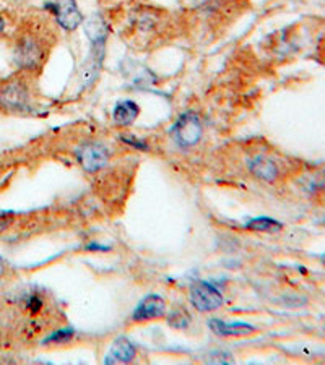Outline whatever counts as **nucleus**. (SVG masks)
<instances>
[{
	"instance_id": "f257e3e1",
	"label": "nucleus",
	"mask_w": 325,
	"mask_h": 365,
	"mask_svg": "<svg viewBox=\"0 0 325 365\" xmlns=\"http://www.w3.org/2000/svg\"><path fill=\"white\" fill-rule=\"evenodd\" d=\"M13 57L15 64H17L20 69L33 72V70L39 69L41 65L44 64L46 57H48V49H46L44 43L38 36L28 33L23 34V36L17 41Z\"/></svg>"
},
{
	"instance_id": "f03ea898",
	"label": "nucleus",
	"mask_w": 325,
	"mask_h": 365,
	"mask_svg": "<svg viewBox=\"0 0 325 365\" xmlns=\"http://www.w3.org/2000/svg\"><path fill=\"white\" fill-rule=\"evenodd\" d=\"M0 108L22 113L29 108V90L22 80H10L0 86Z\"/></svg>"
},
{
	"instance_id": "7ed1b4c3",
	"label": "nucleus",
	"mask_w": 325,
	"mask_h": 365,
	"mask_svg": "<svg viewBox=\"0 0 325 365\" xmlns=\"http://www.w3.org/2000/svg\"><path fill=\"white\" fill-rule=\"evenodd\" d=\"M172 135H174L177 145L182 146V148H191V146L199 143L203 135V127L199 115L195 113L182 114L172 127Z\"/></svg>"
},
{
	"instance_id": "20e7f679",
	"label": "nucleus",
	"mask_w": 325,
	"mask_h": 365,
	"mask_svg": "<svg viewBox=\"0 0 325 365\" xmlns=\"http://www.w3.org/2000/svg\"><path fill=\"white\" fill-rule=\"evenodd\" d=\"M75 155H77L80 166L88 174L99 172L103 167H106L111 158L109 150L103 143H98V141H88V143L78 146Z\"/></svg>"
},
{
	"instance_id": "39448f33",
	"label": "nucleus",
	"mask_w": 325,
	"mask_h": 365,
	"mask_svg": "<svg viewBox=\"0 0 325 365\" xmlns=\"http://www.w3.org/2000/svg\"><path fill=\"white\" fill-rule=\"evenodd\" d=\"M191 303L199 312H213L223 306V296L210 282L200 281L191 286Z\"/></svg>"
},
{
	"instance_id": "423d86ee",
	"label": "nucleus",
	"mask_w": 325,
	"mask_h": 365,
	"mask_svg": "<svg viewBox=\"0 0 325 365\" xmlns=\"http://www.w3.org/2000/svg\"><path fill=\"white\" fill-rule=\"evenodd\" d=\"M50 10L65 31H74L83 23V15L75 0H55L54 5H50Z\"/></svg>"
},
{
	"instance_id": "0eeeda50",
	"label": "nucleus",
	"mask_w": 325,
	"mask_h": 365,
	"mask_svg": "<svg viewBox=\"0 0 325 365\" xmlns=\"http://www.w3.org/2000/svg\"><path fill=\"white\" fill-rule=\"evenodd\" d=\"M247 169L262 182H275L280 177V166L268 155H254L247 159Z\"/></svg>"
},
{
	"instance_id": "6e6552de",
	"label": "nucleus",
	"mask_w": 325,
	"mask_h": 365,
	"mask_svg": "<svg viewBox=\"0 0 325 365\" xmlns=\"http://www.w3.org/2000/svg\"><path fill=\"white\" fill-rule=\"evenodd\" d=\"M166 315V302L165 299L158 294H150L145 299H141L139 306L135 307L134 313H132V320L134 322H150L158 320V318Z\"/></svg>"
},
{
	"instance_id": "1a4fd4ad",
	"label": "nucleus",
	"mask_w": 325,
	"mask_h": 365,
	"mask_svg": "<svg viewBox=\"0 0 325 365\" xmlns=\"http://www.w3.org/2000/svg\"><path fill=\"white\" fill-rule=\"evenodd\" d=\"M208 327H210L212 331L220 338H240L257 331L256 327H252V324L249 323H228L218 320V318H213V320L208 322Z\"/></svg>"
},
{
	"instance_id": "9d476101",
	"label": "nucleus",
	"mask_w": 325,
	"mask_h": 365,
	"mask_svg": "<svg viewBox=\"0 0 325 365\" xmlns=\"http://www.w3.org/2000/svg\"><path fill=\"white\" fill-rule=\"evenodd\" d=\"M137 349L130 339L120 336L116 339L111 346L108 356L104 359V364H129L135 359Z\"/></svg>"
},
{
	"instance_id": "9b49d317",
	"label": "nucleus",
	"mask_w": 325,
	"mask_h": 365,
	"mask_svg": "<svg viewBox=\"0 0 325 365\" xmlns=\"http://www.w3.org/2000/svg\"><path fill=\"white\" fill-rule=\"evenodd\" d=\"M139 114H140L139 104L134 103V101H120V103L114 106L113 120L116 125L127 127L134 124L135 119L139 117Z\"/></svg>"
},
{
	"instance_id": "f8f14e48",
	"label": "nucleus",
	"mask_w": 325,
	"mask_h": 365,
	"mask_svg": "<svg viewBox=\"0 0 325 365\" xmlns=\"http://www.w3.org/2000/svg\"><path fill=\"white\" fill-rule=\"evenodd\" d=\"M85 33L91 45H104L106 38H108V27H106L103 18L98 17V15H93L85 24Z\"/></svg>"
},
{
	"instance_id": "ddd939ff",
	"label": "nucleus",
	"mask_w": 325,
	"mask_h": 365,
	"mask_svg": "<svg viewBox=\"0 0 325 365\" xmlns=\"http://www.w3.org/2000/svg\"><path fill=\"white\" fill-rule=\"evenodd\" d=\"M247 229L257 232H278L283 229V226L272 217H257V220L247 222Z\"/></svg>"
},
{
	"instance_id": "4468645a",
	"label": "nucleus",
	"mask_w": 325,
	"mask_h": 365,
	"mask_svg": "<svg viewBox=\"0 0 325 365\" xmlns=\"http://www.w3.org/2000/svg\"><path fill=\"white\" fill-rule=\"evenodd\" d=\"M167 323L176 329H186L189 328V324L192 323V317L186 308H174V310L170 312V315H167Z\"/></svg>"
},
{
	"instance_id": "2eb2a0df",
	"label": "nucleus",
	"mask_w": 325,
	"mask_h": 365,
	"mask_svg": "<svg viewBox=\"0 0 325 365\" xmlns=\"http://www.w3.org/2000/svg\"><path fill=\"white\" fill-rule=\"evenodd\" d=\"M74 329H62V331H57L55 334H53L48 341L46 343H65V341H70V339L74 338Z\"/></svg>"
},
{
	"instance_id": "dca6fc26",
	"label": "nucleus",
	"mask_w": 325,
	"mask_h": 365,
	"mask_svg": "<svg viewBox=\"0 0 325 365\" xmlns=\"http://www.w3.org/2000/svg\"><path fill=\"white\" fill-rule=\"evenodd\" d=\"M27 307H28V310L32 312V313H38L41 308H43V301H41L39 297L33 296V297H29Z\"/></svg>"
},
{
	"instance_id": "f3484780",
	"label": "nucleus",
	"mask_w": 325,
	"mask_h": 365,
	"mask_svg": "<svg viewBox=\"0 0 325 365\" xmlns=\"http://www.w3.org/2000/svg\"><path fill=\"white\" fill-rule=\"evenodd\" d=\"M122 141H125V143L135 146V148H139V150H146V148H148V146H146L144 141L137 140V138H134V136H129V135L122 136Z\"/></svg>"
},
{
	"instance_id": "a211bd4d",
	"label": "nucleus",
	"mask_w": 325,
	"mask_h": 365,
	"mask_svg": "<svg viewBox=\"0 0 325 365\" xmlns=\"http://www.w3.org/2000/svg\"><path fill=\"white\" fill-rule=\"evenodd\" d=\"M5 275V263L2 258H0V278H2Z\"/></svg>"
},
{
	"instance_id": "6ab92c4d",
	"label": "nucleus",
	"mask_w": 325,
	"mask_h": 365,
	"mask_svg": "<svg viewBox=\"0 0 325 365\" xmlns=\"http://www.w3.org/2000/svg\"><path fill=\"white\" fill-rule=\"evenodd\" d=\"M4 29H5V20H4L2 17H0V33H2Z\"/></svg>"
}]
</instances>
